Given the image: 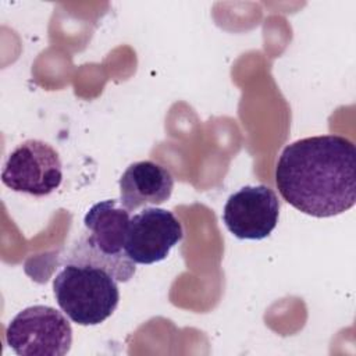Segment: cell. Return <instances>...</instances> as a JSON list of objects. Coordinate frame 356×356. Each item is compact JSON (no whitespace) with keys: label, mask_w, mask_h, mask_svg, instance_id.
Returning a JSON list of instances; mask_svg holds the SVG:
<instances>
[{"label":"cell","mask_w":356,"mask_h":356,"mask_svg":"<svg viewBox=\"0 0 356 356\" xmlns=\"http://www.w3.org/2000/svg\"><path fill=\"white\" fill-rule=\"evenodd\" d=\"M275 184L284 200L305 214H342L356 202V147L341 135L295 140L278 157Z\"/></svg>","instance_id":"obj_1"},{"label":"cell","mask_w":356,"mask_h":356,"mask_svg":"<svg viewBox=\"0 0 356 356\" xmlns=\"http://www.w3.org/2000/svg\"><path fill=\"white\" fill-rule=\"evenodd\" d=\"M129 210L115 199L95 203L83 217L85 229L67 253V263L90 264L106 270L117 282H128L135 263L125 253Z\"/></svg>","instance_id":"obj_2"},{"label":"cell","mask_w":356,"mask_h":356,"mask_svg":"<svg viewBox=\"0 0 356 356\" xmlns=\"http://www.w3.org/2000/svg\"><path fill=\"white\" fill-rule=\"evenodd\" d=\"M53 293L60 309L79 325H97L118 306L120 289L106 270L67 263L53 280Z\"/></svg>","instance_id":"obj_3"},{"label":"cell","mask_w":356,"mask_h":356,"mask_svg":"<svg viewBox=\"0 0 356 356\" xmlns=\"http://www.w3.org/2000/svg\"><path fill=\"white\" fill-rule=\"evenodd\" d=\"M6 342L19 356H64L72 345V327L54 307L35 305L10 321Z\"/></svg>","instance_id":"obj_4"},{"label":"cell","mask_w":356,"mask_h":356,"mask_svg":"<svg viewBox=\"0 0 356 356\" xmlns=\"http://www.w3.org/2000/svg\"><path fill=\"white\" fill-rule=\"evenodd\" d=\"M63 181V164L58 152L40 139H26L6 159L1 182L14 192L36 197L54 192Z\"/></svg>","instance_id":"obj_5"},{"label":"cell","mask_w":356,"mask_h":356,"mask_svg":"<svg viewBox=\"0 0 356 356\" xmlns=\"http://www.w3.org/2000/svg\"><path fill=\"white\" fill-rule=\"evenodd\" d=\"M280 200L266 185H246L231 193L222 210V221L238 239L260 241L278 224Z\"/></svg>","instance_id":"obj_6"},{"label":"cell","mask_w":356,"mask_h":356,"mask_svg":"<svg viewBox=\"0 0 356 356\" xmlns=\"http://www.w3.org/2000/svg\"><path fill=\"white\" fill-rule=\"evenodd\" d=\"M182 238V225L172 211L145 207L129 220L125 253L135 264L159 263Z\"/></svg>","instance_id":"obj_7"},{"label":"cell","mask_w":356,"mask_h":356,"mask_svg":"<svg viewBox=\"0 0 356 356\" xmlns=\"http://www.w3.org/2000/svg\"><path fill=\"white\" fill-rule=\"evenodd\" d=\"M118 184L120 203L129 211L146 204H161L170 199L174 189L171 172L152 160L132 163Z\"/></svg>","instance_id":"obj_8"}]
</instances>
